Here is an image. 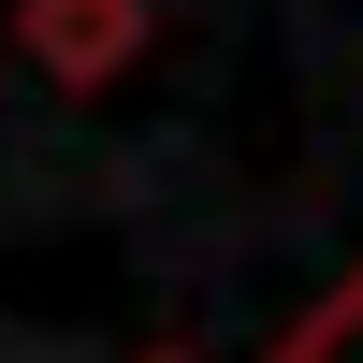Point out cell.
I'll return each instance as SVG.
<instances>
[{
    "instance_id": "cell-1",
    "label": "cell",
    "mask_w": 363,
    "mask_h": 363,
    "mask_svg": "<svg viewBox=\"0 0 363 363\" xmlns=\"http://www.w3.org/2000/svg\"><path fill=\"white\" fill-rule=\"evenodd\" d=\"M15 44L44 58L58 87H102L116 58L145 44V0H29V15H15Z\"/></svg>"
},
{
    "instance_id": "cell-2",
    "label": "cell",
    "mask_w": 363,
    "mask_h": 363,
    "mask_svg": "<svg viewBox=\"0 0 363 363\" xmlns=\"http://www.w3.org/2000/svg\"><path fill=\"white\" fill-rule=\"evenodd\" d=\"M291 363H363V291H349V306H320L306 335H291Z\"/></svg>"
}]
</instances>
